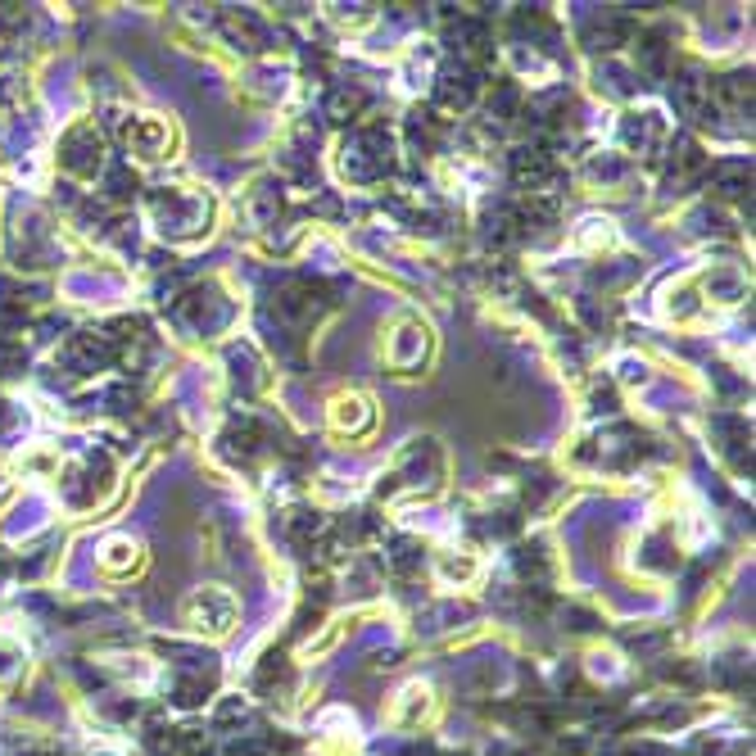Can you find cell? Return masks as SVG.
<instances>
[{"label": "cell", "mask_w": 756, "mask_h": 756, "mask_svg": "<svg viewBox=\"0 0 756 756\" xmlns=\"http://www.w3.org/2000/svg\"><path fill=\"white\" fill-rule=\"evenodd\" d=\"M109 358H114V345H109V335L82 331V335H73V345H68V363H73L77 372H96V367H105Z\"/></svg>", "instance_id": "1"}, {"label": "cell", "mask_w": 756, "mask_h": 756, "mask_svg": "<svg viewBox=\"0 0 756 756\" xmlns=\"http://www.w3.org/2000/svg\"><path fill=\"white\" fill-rule=\"evenodd\" d=\"M471 96H476V82H471L467 68H458V73H444V82H440V100H444V105H449V109H467Z\"/></svg>", "instance_id": "3"}, {"label": "cell", "mask_w": 756, "mask_h": 756, "mask_svg": "<svg viewBox=\"0 0 756 756\" xmlns=\"http://www.w3.org/2000/svg\"><path fill=\"white\" fill-rule=\"evenodd\" d=\"M132 191H136V177L127 173V168H114V173H109V195L123 200V195H132Z\"/></svg>", "instance_id": "6"}, {"label": "cell", "mask_w": 756, "mask_h": 756, "mask_svg": "<svg viewBox=\"0 0 756 756\" xmlns=\"http://www.w3.org/2000/svg\"><path fill=\"white\" fill-rule=\"evenodd\" d=\"M512 173H517V182L539 186V177L548 173V159L539 150H517V159H512Z\"/></svg>", "instance_id": "4"}, {"label": "cell", "mask_w": 756, "mask_h": 756, "mask_svg": "<svg viewBox=\"0 0 756 756\" xmlns=\"http://www.w3.org/2000/svg\"><path fill=\"white\" fill-rule=\"evenodd\" d=\"M358 105H363V96H358V91H335V96L326 100V114H331L335 123H349V118L358 114Z\"/></svg>", "instance_id": "5"}, {"label": "cell", "mask_w": 756, "mask_h": 756, "mask_svg": "<svg viewBox=\"0 0 756 756\" xmlns=\"http://www.w3.org/2000/svg\"><path fill=\"white\" fill-rule=\"evenodd\" d=\"M64 163L73 173H96L100 168V136L96 127H77L73 136L64 141Z\"/></svg>", "instance_id": "2"}]
</instances>
